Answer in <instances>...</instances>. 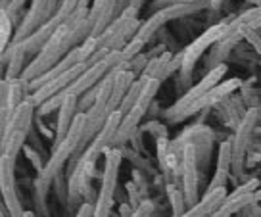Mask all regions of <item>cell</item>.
I'll list each match as a JSON object with an SVG mask.
<instances>
[{
	"instance_id": "27",
	"label": "cell",
	"mask_w": 261,
	"mask_h": 217,
	"mask_svg": "<svg viewBox=\"0 0 261 217\" xmlns=\"http://www.w3.org/2000/svg\"><path fill=\"white\" fill-rule=\"evenodd\" d=\"M167 194H169V202H171V208H173V217H182L188 211L185 192H180L175 185H169L167 186Z\"/></svg>"
},
{
	"instance_id": "17",
	"label": "cell",
	"mask_w": 261,
	"mask_h": 217,
	"mask_svg": "<svg viewBox=\"0 0 261 217\" xmlns=\"http://www.w3.org/2000/svg\"><path fill=\"white\" fill-rule=\"evenodd\" d=\"M225 198H227V188H225V186H219V188H215V190H205L204 196L200 198V202H198L196 206H192V208H188V211L182 217L213 215V213L217 211V208L225 202Z\"/></svg>"
},
{
	"instance_id": "5",
	"label": "cell",
	"mask_w": 261,
	"mask_h": 217,
	"mask_svg": "<svg viewBox=\"0 0 261 217\" xmlns=\"http://www.w3.org/2000/svg\"><path fill=\"white\" fill-rule=\"evenodd\" d=\"M204 8H210V0L192 2V4H171V6H165V8L154 10L152 16L148 17L146 21H142V25H140V29L137 31L135 37L148 42L165 23H169L173 19H179V17L190 16V14H196V12H200Z\"/></svg>"
},
{
	"instance_id": "9",
	"label": "cell",
	"mask_w": 261,
	"mask_h": 217,
	"mask_svg": "<svg viewBox=\"0 0 261 217\" xmlns=\"http://www.w3.org/2000/svg\"><path fill=\"white\" fill-rule=\"evenodd\" d=\"M227 73V64H221L217 65V67H213V69H207V75H204L202 77V81L198 83V85H194V87H190V89L182 94V98H179L175 104L165 112V119L171 121L177 113H180L187 106H190L194 100H198L200 97H204L207 90H212L215 85H219L221 79H223V75Z\"/></svg>"
},
{
	"instance_id": "23",
	"label": "cell",
	"mask_w": 261,
	"mask_h": 217,
	"mask_svg": "<svg viewBox=\"0 0 261 217\" xmlns=\"http://www.w3.org/2000/svg\"><path fill=\"white\" fill-rule=\"evenodd\" d=\"M48 181L37 177L35 188H33V202H35V209H37V215L39 217H48V208H46V192H48Z\"/></svg>"
},
{
	"instance_id": "16",
	"label": "cell",
	"mask_w": 261,
	"mask_h": 217,
	"mask_svg": "<svg viewBox=\"0 0 261 217\" xmlns=\"http://www.w3.org/2000/svg\"><path fill=\"white\" fill-rule=\"evenodd\" d=\"M77 113H79V97L67 94V97L64 98L62 106L58 108L56 138H54V144H58L60 140H64L65 138V135L69 133V129H71V125H73Z\"/></svg>"
},
{
	"instance_id": "25",
	"label": "cell",
	"mask_w": 261,
	"mask_h": 217,
	"mask_svg": "<svg viewBox=\"0 0 261 217\" xmlns=\"http://www.w3.org/2000/svg\"><path fill=\"white\" fill-rule=\"evenodd\" d=\"M144 81L142 77H139V79L133 81V85L129 87V90H127V94H125V98H123L121 106H119V112L125 115V113H129L135 106H137V102H139L140 98V92H142V87H144Z\"/></svg>"
},
{
	"instance_id": "26",
	"label": "cell",
	"mask_w": 261,
	"mask_h": 217,
	"mask_svg": "<svg viewBox=\"0 0 261 217\" xmlns=\"http://www.w3.org/2000/svg\"><path fill=\"white\" fill-rule=\"evenodd\" d=\"M12 27H14V19L8 14V10H0V50L8 49L12 44Z\"/></svg>"
},
{
	"instance_id": "4",
	"label": "cell",
	"mask_w": 261,
	"mask_h": 217,
	"mask_svg": "<svg viewBox=\"0 0 261 217\" xmlns=\"http://www.w3.org/2000/svg\"><path fill=\"white\" fill-rule=\"evenodd\" d=\"M121 161H123L121 148H117V146L108 148L106 150V167H104V173H102V188H100L96 204H94V217H110V213H112Z\"/></svg>"
},
{
	"instance_id": "28",
	"label": "cell",
	"mask_w": 261,
	"mask_h": 217,
	"mask_svg": "<svg viewBox=\"0 0 261 217\" xmlns=\"http://www.w3.org/2000/svg\"><path fill=\"white\" fill-rule=\"evenodd\" d=\"M160 85H162L160 79L144 81V87H142V92H140V98H139V102H137V106H142L144 110H148V108L152 106V100H154V97L158 94V90H160Z\"/></svg>"
},
{
	"instance_id": "18",
	"label": "cell",
	"mask_w": 261,
	"mask_h": 217,
	"mask_svg": "<svg viewBox=\"0 0 261 217\" xmlns=\"http://www.w3.org/2000/svg\"><path fill=\"white\" fill-rule=\"evenodd\" d=\"M240 39H246V35L240 31H234V33H227L223 39L217 40V42L212 46V54H210V58L205 60V67H207V69H213V67H217V65L225 64L228 52L234 49V44H237Z\"/></svg>"
},
{
	"instance_id": "11",
	"label": "cell",
	"mask_w": 261,
	"mask_h": 217,
	"mask_svg": "<svg viewBox=\"0 0 261 217\" xmlns=\"http://www.w3.org/2000/svg\"><path fill=\"white\" fill-rule=\"evenodd\" d=\"M257 188H259V181H257V179H252V181L244 183L242 186L234 188L230 194H227L225 202H223L219 208H217V211L210 217H232L234 213H238L240 209L252 206L253 202H255V190H257Z\"/></svg>"
},
{
	"instance_id": "32",
	"label": "cell",
	"mask_w": 261,
	"mask_h": 217,
	"mask_svg": "<svg viewBox=\"0 0 261 217\" xmlns=\"http://www.w3.org/2000/svg\"><path fill=\"white\" fill-rule=\"evenodd\" d=\"M25 2H27V0H12V2H10L8 8H6V10H8V14L12 16V19L21 14V10H23Z\"/></svg>"
},
{
	"instance_id": "21",
	"label": "cell",
	"mask_w": 261,
	"mask_h": 217,
	"mask_svg": "<svg viewBox=\"0 0 261 217\" xmlns=\"http://www.w3.org/2000/svg\"><path fill=\"white\" fill-rule=\"evenodd\" d=\"M173 54L171 52H163L162 56L152 58L150 62L146 64L144 71H142V79H160L163 81L167 79V67H169V62H171Z\"/></svg>"
},
{
	"instance_id": "19",
	"label": "cell",
	"mask_w": 261,
	"mask_h": 217,
	"mask_svg": "<svg viewBox=\"0 0 261 217\" xmlns=\"http://www.w3.org/2000/svg\"><path fill=\"white\" fill-rule=\"evenodd\" d=\"M144 113L146 110L142 108V106H135L129 113H125L121 119V125L117 129V133H115V140H114V146L117 148H121L129 138H133V135L137 133V127H139L140 119L144 117Z\"/></svg>"
},
{
	"instance_id": "31",
	"label": "cell",
	"mask_w": 261,
	"mask_h": 217,
	"mask_svg": "<svg viewBox=\"0 0 261 217\" xmlns=\"http://www.w3.org/2000/svg\"><path fill=\"white\" fill-rule=\"evenodd\" d=\"M246 40L252 44L253 49L257 50V54L261 56V35L257 31H246Z\"/></svg>"
},
{
	"instance_id": "34",
	"label": "cell",
	"mask_w": 261,
	"mask_h": 217,
	"mask_svg": "<svg viewBox=\"0 0 261 217\" xmlns=\"http://www.w3.org/2000/svg\"><path fill=\"white\" fill-rule=\"evenodd\" d=\"M223 4V0H210V8H219Z\"/></svg>"
},
{
	"instance_id": "36",
	"label": "cell",
	"mask_w": 261,
	"mask_h": 217,
	"mask_svg": "<svg viewBox=\"0 0 261 217\" xmlns=\"http://www.w3.org/2000/svg\"><path fill=\"white\" fill-rule=\"evenodd\" d=\"M261 200V190H255V202Z\"/></svg>"
},
{
	"instance_id": "30",
	"label": "cell",
	"mask_w": 261,
	"mask_h": 217,
	"mask_svg": "<svg viewBox=\"0 0 261 217\" xmlns=\"http://www.w3.org/2000/svg\"><path fill=\"white\" fill-rule=\"evenodd\" d=\"M192 2H202V0H154V10L165 8V6H171V4H192Z\"/></svg>"
},
{
	"instance_id": "12",
	"label": "cell",
	"mask_w": 261,
	"mask_h": 217,
	"mask_svg": "<svg viewBox=\"0 0 261 217\" xmlns=\"http://www.w3.org/2000/svg\"><path fill=\"white\" fill-rule=\"evenodd\" d=\"M87 67H89L87 62L73 65L71 69H67V71H64L62 75H58V77H54V79H50L48 83H44L41 89L33 90L29 100L39 108V106H42L46 100H50L52 97H56L58 92H62V90L67 89V87H69V85H71V83H73V81L77 79L85 69H87Z\"/></svg>"
},
{
	"instance_id": "15",
	"label": "cell",
	"mask_w": 261,
	"mask_h": 217,
	"mask_svg": "<svg viewBox=\"0 0 261 217\" xmlns=\"http://www.w3.org/2000/svg\"><path fill=\"white\" fill-rule=\"evenodd\" d=\"M35 112H37V106L33 104L29 98L17 106L16 110H12L8 125L2 129V137H0V140L8 138L10 135L16 133V131H25V133H29V131H31V123H33V115H35Z\"/></svg>"
},
{
	"instance_id": "10",
	"label": "cell",
	"mask_w": 261,
	"mask_h": 217,
	"mask_svg": "<svg viewBox=\"0 0 261 217\" xmlns=\"http://www.w3.org/2000/svg\"><path fill=\"white\" fill-rule=\"evenodd\" d=\"M238 87H240V79H227V81H223V83H219V85H215L212 90L205 92L204 97H200L190 106H187L180 113H177L171 119V123H177V121L185 119V117H190V115L202 112L205 108H212V106H215L217 102H221L223 98L230 97L234 90H238Z\"/></svg>"
},
{
	"instance_id": "24",
	"label": "cell",
	"mask_w": 261,
	"mask_h": 217,
	"mask_svg": "<svg viewBox=\"0 0 261 217\" xmlns=\"http://www.w3.org/2000/svg\"><path fill=\"white\" fill-rule=\"evenodd\" d=\"M27 137H29V133H25V131H16V133H12L8 138L0 140V146H2V154H6V156H12V158H16V160H17V154H19V150L23 148Z\"/></svg>"
},
{
	"instance_id": "37",
	"label": "cell",
	"mask_w": 261,
	"mask_h": 217,
	"mask_svg": "<svg viewBox=\"0 0 261 217\" xmlns=\"http://www.w3.org/2000/svg\"><path fill=\"white\" fill-rule=\"evenodd\" d=\"M259 35H261V33H259Z\"/></svg>"
},
{
	"instance_id": "2",
	"label": "cell",
	"mask_w": 261,
	"mask_h": 217,
	"mask_svg": "<svg viewBox=\"0 0 261 217\" xmlns=\"http://www.w3.org/2000/svg\"><path fill=\"white\" fill-rule=\"evenodd\" d=\"M67 33H69V27L67 25H60L54 35L50 37V40L42 46V50L33 58L29 65L25 67V71L21 73V77L27 81H33L37 77L44 75L46 71H50L54 65L62 60V58L69 52V42H67Z\"/></svg>"
},
{
	"instance_id": "1",
	"label": "cell",
	"mask_w": 261,
	"mask_h": 217,
	"mask_svg": "<svg viewBox=\"0 0 261 217\" xmlns=\"http://www.w3.org/2000/svg\"><path fill=\"white\" fill-rule=\"evenodd\" d=\"M85 123H87V113L79 112L64 140H60L58 144H54L48 161L44 163V169L39 173V177L44 179V181H48V183H54L56 175H60V173L64 171L67 160L73 158V154L77 152V148L81 144L83 133H85Z\"/></svg>"
},
{
	"instance_id": "6",
	"label": "cell",
	"mask_w": 261,
	"mask_h": 217,
	"mask_svg": "<svg viewBox=\"0 0 261 217\" xmlns=\"http://www.w3.org/2000/svg\"><path fill=\"white\" fill-rule=\"evenodd\" d=\"M227 25H228V21H221V23H215V25H212V27H207L198 39H194L190 44L185 46V50H182V52H185V60H182V67H180V77H182V81H188L190 73L194 69L196 62L204 56L205 50L212 49L217 40H221L227 35Z\"/></svg>"
},
{
	"instance_id": "22",
	"label": "cell",
	"mask_w": 261,
	"mask_h": 217,
	"mask_svg": "<svg viewBox=\"0 0 261 217\" xmlns=\"http://www.w3.org/2000/svg\"><path fill=\"white\" fill-rule=\"evenodd\" d=\"M10 83V97H8V110H16L17 106L25 102L31 97V85L29 81L23 77H16V79H8Z\"/></svg>"
},
{
	"instance_id": "3",
	"label": "cell",
	"mask_w": 261,
	"mask_h": 217,
	"mask_svg": "<svg viewBox=\"0 0 261 217\" xmlns=\"http://www.w3.org/2000/svg\"><path fill=\"white\" fill-rule=\"evenodd\" d=\"M139 12L140 10L127 6L119 16L115 17L110 23L106 31L98 37V49H108V50H123L125 44L129 42L137 31L140 29L139 21Z\"/></svg>"
},
{
	"instance_id": "8",
	"label": "cell",
	"mask_w": 261,
	"mask_h": 217,
	"mask_svg": "<svg viewBox=\"0 0 261 217\" xmlns=\"http://www.w3.org/2000/svg\"><path fill=\"white\" fill-rule=\"evenodd\" d=\"M62 0H33L27 14L21 17V21L17 25L16 33H14V40H23L25 37H29L33 31H37L42 23H46L50 17L56 14L58 6Z\"/></svg>"
},
{
	"instance_id": "7",
	"label": "cell",
	"mask_w": 261,
	"mask_h": 217,
	"mask_svg": "<svg viewBox=\"0 0 261 217\" xmlns=\"http://www.w3.org/2000/svg\"><path fill=\"white\" fill-rule=\"evenodd\" d=\"M0 190L2 204L12 217H27L16 190V158L0 154Z\"/></svg>"
},
{
	"instance_id": "20",
	"label": "cell",
	"mask_w": 261,
	"mask_h": 217,
	"mask_svg": "<svg viewBox=\"0 0 261 217\" xmlns=\"http://www.w3.org/2000/svg\"><path fill=\"white\" fill-rule=\"evenodd\" d=\"M261 29V6H255L253 10H248L244 14H240L238 17H234L232 21H228L227 33L240 31H259Z\"/></svg>"
},
{
	"instance_id": "29",
	"label": "cell",
	"mask_w": 261,
	"mask_h": 217,
	"mask_svg": "<svg viewBox=\"0 0 261 217\" xmlns=\"http://www.w3.org/2000/svg\"><path fill=\"white\" fill-rule=\"evenodd\" d=\"M144 46H146V42H144V40H140V39H137V37H133V39L129 40V42H127V44H125V49L121 50L123 52V58H125V62H133V60H135V58L139 56L140 52H142V49H144Z\"/></svg>"
},
{
	"instance_id": "35",
	"label": "cell",
	"mask_w": 261,
	"mask_h": 217,
	"mask_svg": "<svg viewBox=\"0 0 261 217\" xmlns=\"http://www.w3.org/2000/svg\"><path fill=\"white\" fill-rule=\"evenodd\" d=\"M0 211H2V213H0V217H6V206H4V204H2V209H0Z\"/></svg>"
},
{
	"instance_id": "33",
	"label": "cell",
	"mask_w": 261,
	"mask_h": 217,
	"mask_svg": "<svg viewBox=\"0 0 261 217\" xmlns=\"http://www.w3.org/2000/svg\"><path fill=\"white\" fill-rule=\"evenodd\" d=\"M144 2H146V0H127V6H133V8L140 10L144 6Z\"/></svg>"
},
{
	"instance_id": "13",
	"label": "cell",
	"mask_w": 261,
	"mask_h": 217,
	"mask_svg": "<svg viewBox=\"0 0 261 217\" xmlns=\"http://www.w3.org/2000/svg\"><path fill=\"white\" fill-rule=\"evenodd\" d=\"M255 119H257V112L250 110L244 115V119L238 123L237 135L230 140V144H232V169H234L237 175H242L244 156H246V150H248V144H250V135H252L253 131Z\"/></svg>"
},
{
	"instance_id": "14",
	"label": "cell",
	"mask_w": 261,
	"mask_h": 217,
	"mask_svg": "<svg viewBox=\"0 0 261 217\" xmlns=\"http://www.w3.org/2000/svg\"><path fill=\"white\" fill-rule=\"evenodd\" d=\"M182 186H185V198H187L188 208L196 206L200 202L198 196V160H196V150L192 146L185 148V158H182Z\"/></svg>"
}]
</instances>
